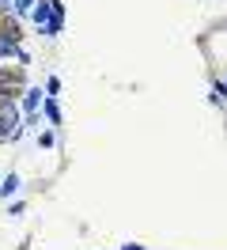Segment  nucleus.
<instances>
[{
	"mask_svg": "<svg viewBox=\"0 0 227 250\" xmlns=\"http://www.w3.org/2000/svg\"><path fill=\"white\" fill-rule=\"evenodd\" d=\"M4 57H15L19 64H30V53L23 49V31H19V23L12 19H0V61Z\"/></svg>",
	"mask_w": 227,
	"mask_h": 250,
	"instance_id": "obj_1",
	"label": "nucleus"
},
{
	"mask_svg": "<svg viewBox=\"0 0 227 250\" xmlns=\"http://www.w3.org/2000/svg\"><path fill=\"white\" fill-rule=\"evenodd\" d=\"M45 103V87H27L23 91V103H19V110L23 114H38V106Z\"/></svg>",
	"mask_w": 227,
	"mask_h": 250,
	"instance_id": "obj_2",
	"label": "nucleus"
},
{
	"mask_svg": "<svg viewBox=\"0 0 227 250\" xmlns=\"http://www.w3.org/2000/svg\"><path fill=\"white\" fill-rule=\"evenodd\" d=\"M30 19H34V27H38V31H42L45 23H49V19H53V8H49V0H38V4H34V8H30Z\"/></svg>",
	"mask_w": 227,
	"mask_h": 250,
	"instance_id": "obj_3",
	"label": "nucleus"
},
{
	"mask_svg": "<svg viewBox=\"0 0 227 250\" xmlns=\"http://www.w3.org/2000/svg\"><path fill=\"white\" fill-rule=\"evenodd\" d=\"M15 193H19V174H15V171H8L4 178H0V197L8 201V197H15Z\"/></svg>",
	"mask_w": 227,
	"mask_h": 250,
	"instance_id": "obj_4",
	"label": "nucleus"
},
{
	"mask_svg": "<svg viewBox=\"0 0 227 250\" xmlns=\"http://www.w3.org/2000/svg\"><path fill=\"white\" fill-rule=\"evenodd\" d=\"M42 110H45V118H49L53 125H61V106H57V99H53V95H45Z\"/></svg>",
	"mask_w": 227,
	"mask_h": 250,
	"instance_id": "obj_5",
	"label": "nucleus"
},
{
	"mask_svg": "<svg viewBox=\"0 0 227 250\" xmlns=\"http://www.w3.org/2000/svg\"><path fill=\"white\" fill-rule=\"evenodd\" d=\"M208 103H212V106H224V103H227V87H224V80H220V83H212Z\"/></svg>",
	"mask_w": 227,
	"mask_h": 250,
	"instance_id": "obj_6",
	"label": "nucleus"
},
{
	"mask_svg": "<svg viewBox=\"0 0 227 250\" xmlns=\"http://www.w3.org/2000/svg\"><path fill=\"white\" fill-rule=\"evenodd\" d=\"M34 4H38V0H15V4H12V16H15V19L30 16V8H34Z\"/></svg>",
	"mask_w": 227,
	"mask_h": 250,
	"instance_id": "obj_7",
	"label": "nucleus"
},
{
	"mask_svg": "<svg viewBox=\"0 0 227 250\" xmlns=\"http://www.w3.org/2000/svg\"><path fill=\"white\" fill-rule=\"evenodd\" d=\"M45 95H53V99L61 95V80H57V76H49V80H45Z\"/></svg>",
	"mask_w": 227,
	"mask_h": 250,
	"instance_id": "obj_8",
	"label": "nucleus"
},
{
	"mask_svg": "<svg viewBox=\"0 0 227 250\" xmlns=\"http://www.w3.org/2000/svg\"><path fill=\"white\" fill-rule=\"evenodd\" d=\"M121 250H144V247H140V243H125Z\"/></svg>",
	"mask_w": 227,
	"mask_h": 250,
	"instance_id": "obj_9",
	"label": "nucleus"
},
{
	"mask_svg": "<svg viewBox=\"0 0 227 250\" xmlns=\"http://www.w3.org/2000/svg\"><path fill=\"white\" fill-rule=\"evenodd\" d=\"M4 4H15V0H4Z\"/></svg>",
	"mask_w": 227,
	"mask_h": 250,
	"instance_id": "obj_10",
	"label": "nucleus"
},
{
	"mask_svg": "<svg viewBox=\"0 0 227 250\" xmlns=\"http://www.w3.org/2000/svg\"><path fill=\"white\" fill-rule=\"evenodd\" d=\"M224 87H227V80H224Z\"/></svg>",
	"mask_w": 227,
	"mask_h": 250,
	"instance_id": "obj_11",
	"label": "nucleus"
}]
</instances>
